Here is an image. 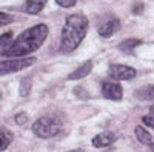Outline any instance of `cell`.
<instances>
[{
	"instance_id": "obj_17",
	"label": "cell",
	"mask_w": 154,
	"mask_h": 152,
	"mask_svg": "<svg viewBox=\"0 0 154 152\" xmlns=\"http://www.w3.org/2000/svg\"><path fill=\"white\" fill-rule=\"evenodd\" d=\"M12 22H14V17H12L11 14H6V12L0 11V28L6 26V25H9V23H12Z\"/></svg>"
},
{
	"instance_id": "obj_19",
	"label": "cell",
	"mask_w": 154,
	"mask_h": 152,
	"mask_svg": "<svg viewBox=\"0 0 154 152\" xmlns=\"http://www.w3.org/2000/svg\"><path fill=\"white\" fill-rule=\"evenodd\" d=\"M16 123H17V124L28 123V114H26V112H19L17 115H16Z\"/></svg>"
},
{
	"instance_id": "obj_11",
	"label": "cell",
	"mask_w": 154,
	"mask_h": 152,
	"mask_svg": "<svg viewBox=\"0 0 154 152\" xmlns=\"http://www.w3.org/2000/svg\"><path fill=\"white\" fill-rule=\"evenodd\" d=\"M134 97L139 98V100H142V101L154 100V85H145L142 88H139V89H136Z\"/></svg>"
},
{
	"instance_id": "obj_1",
	"label": "cell",
	"mask_w": 154,
	"mask_h": 152,
	"mask_svg": "<svg viewBox=\"0 0 154 152\" xmlns=\"http://www.w3.org/2000/svg\"><path fill=\"white\" fill-rule=\"evenodd\" d=\"M48 26L45 23H38L34 26L25 29L19 37L11 43V46L3 52L5 57H14V58H22L25 55H29L40 49L42 45L48 39Z\"/></svg>"
},
{
	"instance_id": "obj_15",
	"label": "cell",
	"mask_w": 154,
	"mask_h": 152,
	"mask_svg": "<svg viewBox=\"0 0 154 152\" xmlns=\"http://www.w3.org/2000/svg\"><path fill=\"white\" fill-rule=\"evenodd\" d=\"M12 32L11 31H8V32H5V34H2L0 35V52H5V51L11 46V43H12Z\"/></svg>"
},
{
	"instance_id": "obj_20",
	"label": "cell",
	"mask_w": 154,
	"mask_h": 152,
	"mask_svg": "<svg viewBox=\"0 0 154 152\" xmlns=\"http://www.w3.org/2000/svg\"><path fill=\"white\" fill-rule=\"evenodd\" d=\"M142 121H143V124L148 126V128L154 129V117H152V115H145V117H142Z\"/></svg>"
},
{
	"instance_id": "obj_3",
	"label": "cell",
	"mask_w": 154,
	"mask_h": 152,
	"mask_svg": "<svg viewBox=\"0 0 154 152\" xmlns=\"http://www.w3.org/2000/svg\"><path fill=\"white\" fill-rule=\"evenodd\" d=\"M63 129V123L54 115H43L32 123V132L38 138H53Z\"/></svg>"
},
{
	"instance_id": "obj_6",
	"label": "cell",
	"mask_w": 154,
	"mask_h": 152,
	"mask_svg": "<svg viewBox=\"0 0 154 152\" xmlns=\"http://www.w3.org/2000/svg\"><path fill=\"white\" fill-rule=\"evenodd\" d=\"M119 29H120V20L117 17H108L106 20H103L99 25L97 32H99L100 37H103V39H109V37H112Z\"/></svg>"
},
{
	"instance_id": "obj_18",
	"label": "cell",
	"mask_w": 154,
	"mask_h": 152,
	"mask_svg": "<svg viewBox=\"0 0 154 152\" xmlns=\"http://www.w3.org/2000/svg\"><path fill=\"white\" fill-rule=\"evenodd\" d=\"M77 3V0H56V5L60 8H72Z\"/></svg>"
},
{
	"instance_id": "obj_9",
	"label": "cell",
	"mask_w": 154,
	"mask_h": 152,
	"mask_svg": "<svg viewBox=\"0 0 154 152\" xmlns=\"http://www.w3.org/2000/svg\"><path fill=\"white\" fill-rule=\"evenodd\" d=\"M93 71V61L91 60H86L83 65H80L77 69H74L69 75H68V80H80L85 79L86 75H89V72Z\"/></svg>"
},
{
	"instance_id": "obj_7",
	"label": "cell",
	"mask_w": 154,
	"mask_h": 152,
	"mask_svg": "<svg viewBox=\"0 0 154 152\" xmlns=\"http://www.w3.org/2000/svg\"><path fill=\"white\" fill-rule=\"evenodd\" d=\"M102 95L108 100L119 101L123 97V88L116 82H103L102 83Z\"/></svg>"
},
{
	"instance_id": "obj_14",
	"label": "cell",
	"mask_w": 154,
	"mask_h": 152,
	"mask_svg": "<svg viewBox=\"0 0 154 152\" xmlns=\"http://www.w3.org/2000/svg\"><path fill=\"white\" fill-rule=\"evenodd\" d=\"M134 134H136V138L142 143V145H151L152 143V135L145 129L142 126H136L134 129Z\"/></svg>"
},
{
	"instance_id": "obj_13",
	"label": "cell",
	"mask_w": 154,
	"mask_h": 152,
	"mask_svg": "<svg viewBox=\"0 0 154 152\" xmlns=\"http://www.w3.org/2000/svg\"><path fill=\"white\" fill-rule=\"evenodd\" d=\"M140 45H142V40H139V39H126L119 45V49L125 54H133L134 49Z\"/></svg>"
},
{
	"instance_id": "obj_10",
	"label": "cell",
	"mask_w": 154,
	"mask_h": 152,
	"mask_svg": "<svg viewBox=\"0 0 154 152\" xmlns=\"http://www.w3.org/2000/svg\"><path fill=\"white\" fill-rule=\"evenodd\" d=\"M48 0H26L23 5V11L26 14H31V16H35L38 12H42V9L45 8Z\"/></svg>"
},
{
	"instance_id": "obj_2",
	"label": "cell",
	"mask_w": 154,
	"mask_h": 152,
	"mask_svg": "<svg viewBox=\"0 0 154 152\" xmlns=\"http://www.w3.org/2000/svg\"><path fill=\"white\" fill-rule=\"evenodd\" d=\"M88 26H89V22L86 16L80 14V12L68 16L65 20V25L62 28V34H60V51L62 52H72V51L79 48L88 32Z\"/></svg>"
},
{
	"instance_id": "obj_12",
	"label": "cell",
	"mask_w": 154,
	"mask_h": 152,
	"mask_svg": "<svg viewBox=\"0 0 154 152\" xmlns=\"http://www.w3.org/2000/svg\"><path fill=\"white\" fill-rule=\"evenodd\" d=\"M12 140H14V134H12L9 129L0 126V152H3L12 143Z\"/></svg>"
},
{
	"instance_id": "obj_4",
	"label": "cell",
	"mask_w": 154,
	"mask_h": 152,
	"mask_svg": "<svg viewBox=\"0 0 154 152\" xmlns=\"http://www.w3.org/2000/svg\"><path fill=\"white\" fill-rule=\"evenodd\" d=\"M35 63V57H22V58H8L0 60V75H6L12 72H19L26 69Z\"/></svg>"
},
{
	"instance_id": "obj_8",
	"label": "cell",
	"mask_w": 154,
	"mask_h": 152,
	"mask_svg": "<svg viewBox=\"0 0 154 152\" xmlns=\"http://www.w3.org/2000/svg\"><path fill=\"white\" fill-rule=\"evenodd\" d=\"M116 140H117V135H116V132L112 131H105V132H100L97 134L94 138H93V146L97 148V149H102V148H106L109 145H112Z\"/></svg>"
},
{
	"instance_id": "obj_21",
	"label": "cell",
	"mask_w": 154,
	"mask_h": 152,
	"mask_svg": "<svg viewBox=\"0 0 154 152\" xmlns=\"http://www.w3.org/2000/svg\"><path fill=\"white\" fill-rule=\"evenodd\" d=\"M142 11H143V3H136V5H134V8H133L134 14H140Z\"/></svg>"
},
{
	"instance_id": "obj_5",
	"label": "cell",
	"mask_w": 154,
	"mask_h": 152,
	"mask_svg": "<svg viewBox=\"0 0 154 152\" xmlns=\"http://www.w3.org/2000/svg\"><path fill=\"white\" fill-rule=\"evenodd\" d=\"M108 75L116 82H123L136 79L137 71L128 65H122V63H111L108 66Z\"/></svg>"
},
{
	"instance_id": "obj_16",
	"label": "cell",
	"mask_w": 154,
	"mask_h": 152,
	"mask_svg": "<svg viewBox=\"0 0 154 152\" xmlns=\"http://www.w3.org/2000/svg\"><path fill=\"white\" fill-rule=\"evenodd\" d=\"M31 88H32V82H31V79H29V77H25V79H22L20 86H19V92H20V95H22V97H26V95H29V92H31Z\"/></svg>"
}]
</instances>
